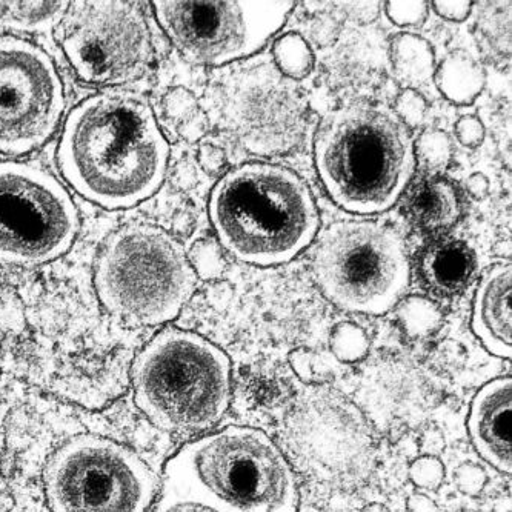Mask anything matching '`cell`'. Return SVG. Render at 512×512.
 <instances>
[{
    "label": "cell",
    "instance_id": "obj_2",
    "mask_svg": "<svg viewBox=\"0 0 512 512\" xmlns=\"http://www.w3.org/2000/svg\"><path fill=\"white\" fill-rule=\"evenodd\" d=\"M314 163L326 193L343 210H389L416 168L414 142L393 108L354 102L331 110L314 136Z\"/></svg>",
    "mask_w": 512,
    "mask_h": 512
},
{
    "label": "cell",
    "instance_id": "obj_13",
    "mask_svg": "<svg viewBox=\"0 0 512 512\" xmlns=\"http://www.w3.org/2000/svg\"><path fill=\"white\" fill-rule=\"evenodd\" d=\"M512 382L509 377L483 386L471 405L469 436L480 456L500 473L511 474Z\"/></svg>",
    "mask_w": 512,
    "mask_h": 512
},
{
    "label": "cell",
    "instance_id": "obj_18",
    "mask_svg": "<svg viewBox=\"0 0 512 512\" xmlns=\"http://www.w3.org/2000/svg\"><path fill=\"white\" fill-rule=\"evenodd\" d=\"M389 57L397 79L408 87L423 85L433 79L434 51L428 40L417 34L400 33L389 44Z\"/></svg>",
    "mask_w": 512,
    "mask_h": 512
},
{
    "label": "cell",
    "instance_id": "obj_12",
    "mask_svg": "<svg viewBox=\"0 0 512 512\" xmlns=\"http://www.w3.org/2000/svg\"><path fill=\"white\" fill-rule=\"evenodd\" d=\"M64 107V85L47 53L19 37H0V151L24 154L44 145Z\"/></svg>",
    "mask_w": 512,
    "mask_h": 512
},
{
    "label": "cell",
    "instance_id": "obj_23",
    "mask_svg": "<svg viewBox=\"0 0 512 512\" xmlns=\"http://www.w3.org/2000/svg\"><path fill=\"white\" fill-rule=\"evenodd\" d=\"M330 346L340 362L356 363L370 353V337L356 323L342 322L331 333Z\"/></svg>",
    "mask_w": 512,
    "mask_h": 512
},
{
    "label": "cell",
    "instance_id": "obj_29",
    "mask_svg": "<svg viewBox=\"0 0 512 512\" xmlns=\"http://www.w3.org/2000/svg\"><path fill=\"white\" fill-rule=\"evenodd\" d=\"M154 512H220L202 500L194 499L187 494L177 493L171 489L162 488L159 502Z\"/></svg>",
    "mask_w": 512,
    "mask_h": 512
},
{
    "label": "cell",
    "instance_id": "obj_19",
    "mask_svg": "<svg viewBox=\"0 0 512 512\" xmlns=\"http://www.w3.org/2000/svg\"><path fill=\"white\" fill-rule=\"evenodd\" d=\"M477 42L482 53L494 64L511 57V2H488L479 11Z\"/></svg>",
    "mask_w": 512,
    "mask_h": 512
},
{
    "label": "cell",
    "instance_id": "obj_24",
    "mask_svg": "<svg viewBox=\"0 0 512 512\" xmlns=\"http://www.w3.org/2000/svg\"><path fill=\"white\" fill-rule=\"evenodd\" d=\"M414 156L423 167L431 171H442L454 156L453 140L445 131L425 130L414 145Z\"/></svg>",
    "mask_w": 512,
    "mask_h": 512
},
{
    "label": "cell",
    "instance_id": "obj_30",
    "mask_svg": "<svg viewBox=\"0 0 512 512\" xmlns=\"http://www.w3.org/2000/svg\"><path fill=\"white\" fill-rule=\"evenodd\" d=\"M454 482L466 496H479L488 483V476L485 469L477 463H462L454 473Z\"/></svg>",
    "mask_w": 512,
    "mask_h": 512
},
{
    "label": "cell",
    "instance_id": "obj_16",
    "mask_svg": "<svg viewBox=\"0 0 512 512\" xmlns=\"http://www.w3.org/2000/svg\"><path fill=\"white\" fill-rule=\"evenodd\" d=\"M405 210L417 228L436 233L459 222L463 213L462 196L449 180L426 176L409 190Z\"/></svg>",
    "mask_w": 512,
    "mask_h": 512
},
{
    "label": "cell",
    "instance_id": "obj_39",
    "mask_svg": "<svg viewBox=\"0 0 512 512\" xmlns=\"http://www.w3.org/2000/svg\"><path fill=\"white\" fill-rule=\"evenodd\" d=\"M356 7L357 19L360 20H373L377 16V7L380 4L377 2H365V4H351Z\"/></svg>",
    "mask_w": 512,
    "mask_h": 512
},
{
    "label": "cell",
    "instance_id": "obj_28",
    "mask_svg": "<svg viewBox=\"0 0 512 512\" xmlns=\"http://www.w3.org/2000/svg\"><path fill=\"white\" fill-rule=\"evenodd\" d=\"M428 2L414 0V2H386L385 13L393 24L399 27H419L425 22L429 11Z\"/></svg>",
    "mask_w": 512,
    "mask_h": 512
},
{
    "label": "cell",
    "instance_id": "obj_1",
    "mask_svg": "<svg viewBox=\"0 0 512 512\" xmlns=\"http://www.w3.org/2000/svg\"><path fill=\"white\" fill-rule=\"evenodd\" d=\"M168 157L170 147L150 105L125 91H107L77 105L59 145L67 182L108 210L153 196L167 174Z\"/></svg>",
    "mask_w": 512,
    "mask_h": 512
},
{
    "label": "cell",
    "instance_id": "obj_38",
    "mask_svg": "<svg viewBox=\"0 0 512 512\" xmlns=\"http://www.w3.org/2000/svg\"><path fill=\"white\" fill-rule=\"evenodd\" d=\"M180 130H182L183 136H187L188 139H199L205 133V122L196 113L193 117L183 122Z\"/></svg>",
    "mask_w": 512,
    "mask_h": 512
},
{
    "label": "cell",
    "instance_id": "obj_20",
    "mask_svg": "<svg viewBox=\"0 0 512 512\" xmlns=\"http://www.w3.org/2000/svg\"><path fill=\"white\" fill-rule=\"evenodd\" d=\"M68 7V2H0V27L45 33L64 20Z\"/></svg>",
    "mask_w": 512,
    "mask_h": 512
},
{
    "label": "cell",
    "instance_id": "obj_32",
    "mask_svg": "<svg viewBox=\"0 0 512 512\" xmlns=\"http://www.w3.org/2000/svg\"><path fill=\"white\" fill-rule=\"evenodd\" d=\"M454 131H456L457 140L462 143L463 147L477 148L485 140V125L476 116L460 117Z\"/></svg>",
    "mask_w": 512,
    "mask_h": 512
},
{
    "label": "cell",
    "instance_id": "obj_10",
    "mask_svg": "<svg viewBox=\"0 0 512 512\" xmlns=\"http://www.w3.org/2000/svg\"><path fill=\"white\" fill-rule=\"evenodd\" d=\"M296 2H154L174 47L196 64H230L263 48L285 25Z\"/></svg>",
    "mask_w": 512,
    "mask_h": 512
},
{
    "label": "cell",
    "instance_id": "obj_7",
    "mask_svg": "<svg viewBox=\"0 0 512 512\" xmlns=\"http://www.w3.org/2000/svg\"><path fill=\"white\" fill-rule=\"evenodd\" d=\"M313 273L323 296L334 305L371 316L393 310L411 276L400 234L371 220L331 225L320 237Z\"/></svg>",
    "mask_w": 512,
    "mask_h": 512
},
{
    "label": "cell",
    "instance_id": "obj_33",
    "mask_svg": "<svg viewBox=\"0 0 512 512\" xmlns=\"http://www.w3.org/2000/svg\"><path fill=\"white\" fill-rule=\"evenodd\" d=\"M431 5L443 19L451 20V22H463L471 14L474 4L469 0H437Z\"/></svg>",
    "mask_w": 512,
    "mask_h": 512
},
{
    "label": "cell",
    "instance_id": "obj_36",
    "mask_svg": "<svg viewBox=\"0 0 512 512\" xmlns=\"http://www.w3.org/2000/svg\"><path fill=\"white\" fill-rule=\"evenodd\" d=\"M466 193L474 199L482 200L488 196L489 180L485 174L474 173L465 180Z\"/></svg>",
    "mask_w": 512,
    "mask_h": 512
},
{
    "label": "cell",
    "instance_id": "obj_4",
    "mask_svg": "<svg viewBox=\"0 0 512 512\" xmlns=\"http://www.w3.org/2000/svg\"><path fill=\"white\" fill-rule=\"evenodd\" d=\"M162 488L220 512H297L290 463L259 429L230 426L183 446L168 462Z\"/></svg>",
    "mask_w": 512,
    "mask_h": 512
},
{
    "label": "cell",
    "instance_id": "obj_40",
    "mask_svg": "<svg viewBox=\"0 0 512 512\" xmlns=\"http://www.w3.org/2000/svg\"><path fill=\"white\" fill-rule=\"evenodd\" d=\"M363 512H388L385 506L379 505V503H373V505L366 506Z\"/></svg>",
    "mask_w": 512,
    "mask_h": 512
},
{
    "label": "cell",
    "instance_id": "obj_34",
    "mask_svg": "<svg viewBox=\"0 0 512 512\" xmlns=\"http://www.w3.org/2000/svg\"><path fill=\"white\" fill-rule=\"evenodd\" d=\"M291 365L297 376L306 382H311L316 377V366H314V354L310 350H297L291 354Z\"/></svg>",
    "mask_w": 512,
    "mask_h": 512
},
{
    "label": "cell",
    "instance_id": "obj_37",
    "mask_svg": "<svg viewBox=\"0 0 512 512\" xmlns=\"http://www.w3.org/2000/svg\"><path fill=\"white\" fill-rule=\"evenodd\" d=\"M408 512H440L439 505L426 494L416 493L406 500Z\"/></svg>",
    "mask_w": 512,
    "mask_h": 512
},
{
    "label": "cell",
    "instance_id": "obj_3",
    "mask_svg": "<svg viewBox=\"0 0 512 512\" xmlns=\"http://www.w3.org/2000/svg\"><path fill=\"white\" fill-rule=\"evenodd\" d=\"M210 219L220 245L257 266L290 262L320 228L316 200L305 180L263 162L234 168L217 182Z\"/></svg>",
    "mask_w": 512,
    "mask_h": 512
},
{
    "label": "cell",
    "instance_id": "obj_11",
    "mask_svg": "<svg viewBox=\"0 0 512 512\" xmlns=\"http://www.w3.org/2000/svg\"><path fill=\"white\" fill-rule=\"evenodd\" d=\"M60 24L65 56L87 84H127L147 73L153 45L136 2H74Z\"/></svg>",
    "mask_w": 512,
    "mask_h": 512
},
{
    "label": "cell",
    "instance_id": "obj_6",
    "mask_svg": "<svg viewBox=\"0 0 512 512\" xmlns=\"http://www.w3.org/2000/svg\"><path fill=\"white\" fill-rule=\"evenodd\" d=\"M94 285L102 305L136 325H162L182 311L196 273L182 245L150 225L116 231L100 250Z\"/></svg>",
    "mask_w": 512,
    "mask_h": 512
},
{
    "label": "cell",
    "instance_id": "obj_22",
    "mask_svg": "<svg viewBox=\"0 0 512 512\" xmlns=\"http://www.w3.org/2000/svg\"><path fill=\"white\" fill-rule=\"evenodd\" d=\"M397 317L403 330L411 337L431 336L443 322L439 306L422 296H411L399 303Z\"/></svg>",
    "mask_w": 512,
    "mask_h": 512
},
{
    "label": "cell",
    "instance_id": "obj_31",
    "mask_svg": "<svg viewBox=\"0 0 512 512\" xmlns=\"http://www.w3.org/2000/svg\"><path fill=\"white\" fill-rule=\"evenodd\" d=\"M165 111L171 119H190L197 113V100L190 91L185 88H174L165 97Z\"/></svg>",
    "mask_w": 512,
    "mask_h": 512
},
{
    "label": "cell",
    "instance_id": "obj_17",
    "mask_svg": "<svg viewBox=\"0 0 512 512\" xmlns=\"http://www.w3.org/2000/svg\"><path fill=\"white\" fill-rule=\"evenodd\" d=\"M440 93L454 105H471L482 94L486 73L479 60L463 50L451 51L434 71Z\"/></svg>",
    "mask_w": 512,
    "mask_h": 512
},
{
    "label": "cell",
    "instance_id": "obj_27",
    "mask_svg": "<svg viewBox=\"0 0 512 512\" xmlns=\"http://www.w3.org/2000/svg\"><path fill=\"white\" fill-rule=\"evenodd\" d=\"M409 479L417 488L437 489L445 480V466L436 456L426 454L411 463Z\"/></svg>",
    "mask_w": 512,
    "mask_h": 512
},
{
    "label": "cell",
    "instance_id": "obj_21",
    "mask_svg": "<svg viewBox=\"0 0 512 512\" xmlns=\"http://www.w3.org/2000/svg\"><path fill=\"white\" fill-rule=\"evenodd\" d=\"M274 60L283 76L303 80L314 68V53L310 44L300 34L288 33L274 45Z\"/></svg>",
    "mask_w": 512,
    "mask_h": 512
},
{
    "label": "cell",
    "instance_id": "obj_14",
    "mask_svg": "<svg viewBox=\"0 0 512 512\" xmlns=\"http://www.w3.org/2000/svg\"><path fill=\"white\" fill-rule=\"evenodd\" d=\"M511 263L491 266L477 288L473 305V331L494 356L511 357Z\"/></svg>",
    "mask_w": 512,
    "mask_h": 512
},
{
    "label": "cell",
    "instance_id": "obj_25",
    "mask_svg": "<svg viewBox=\"0 0 512 512\" xmlns=\"http://www.w3.org/2000/svg\"><path fill=\"white\" fill-rule=\"evenodd\" d=\"M393 111L406 128H417L423 124L428 113V102L419 91L405 88L397 94Z\"/></svg>",
    "mask_w": 512,
    "mask_h": 512
},
{
    "label": "cell",
    "instance_id": "obj_35",
    "mask_svg": "<svg viewBox=\"0 0 512 512\" xmlns=\"http://www.w3.org/2000/svg\"><path fill=\"white\" fill-rule=\"evenodd\" d=\"M199 162L203 170L208 173H217L225 165V153L216 145L203 143L199 150Z\"/></svg>",
    "mask_w": 512,
    "mask_h": 512
},
{
    "label": "cell",
    "instance_id": "obj_9",
    "mask_svg": "<svg viewBox=\"0 0 512 512\" xmlns=\"http://www.w3.org/2000/svg\"><path fill=\"white\" fill-rule=\"evenodd\" d=\"M79 231L70 194L42 168L0 162V262L36 266L67 253Z\"/></svg>",
    "mask_w": 512,
    "mask_h": 512
},
{
    "label": "cell",
    "instance_id": "obj_5",
    "mask_svg": "<svg viewBox=\"0 0 512 512\" xmlns=\"http://www.w3.org/2000/svg\"><path fill=\"white\" fill-rule=\"evenodd\" d=\"M133 388L136 405L154 425L174 433H199L227 413L230 359L210 340L171 328L137 356Z\"/></svg>",
    "mask_w": 512,
    "mask_h": 512
},
{
    "label": "cell",
    "instance_id": "obj_26",
    "mask_svg": "<svg viewBox=\"0 0 512 512\" xmlns=\"http://www.w3.org/2000/svg\"><path fill=\"white\" fill-rule=\"evenodd\" d=\"M188 259H190L194 273L199 274L203 279H213L222 273V251H220L219 245L211 240H200L199 243H196Z\"/></svg>",
    "mask_w": 512,
    "mask_h": 512
},
{
    "label": "cell",
    "instance_id": "obj_8",
    "mask_svg": "<svg viewBox=\"0 0 512 512\" xmlns=\"http://www.w3.org/2000/svg\"><path fill=\"white\" fill-rule=\"evenodd\" d=\"M45 493L53 512H147L156 479L127 446L82 436L51 457Z\"/></svg>",
    "mask_w": 512,
    "mask_h": 512
},
{
    "label": "cell",
    "instance_id": "obj_15",
    "mask_svg": "<svg viewBox=\"0 0 512 512\" xmlns=\"http://www.w3.org/2000/svg\"><path fill=\"white\" fill-rule=\"evenodd\" d=\"M423 285L439 297L460 296L474 282L479 270L476 251L459 239H437L420 256Z\"/></svg>",
    "mask_w": 512,
    "mask_h": 512
}]
</instances>
